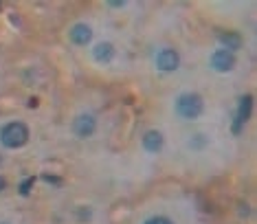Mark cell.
<instances>
[{"instance_id":"obj_1","label":"cell","mask_w":257,"mask_h":224,"mask_svg":"<svg viewBox=\"0 0 257 224\" xmlns=\"http://www.w3.org/2000/svg\"><path fill=\"white\" fill-rule=\"evenodd\" d=\"M0 141L9 150H18V147H22L29 141V128L20 121L7 123V126L0 130Z\"/></svg>"},{"instance_id":"obj_2","label":"cell","mask_w":257,"mask_h":224,"mask_svg":"<svg viewBox=\"0 0 257 224\" xmlns=\"http://www.w3.org/2000/svg\"><path fill=\"white\" fill-rule=\"evenodd\" d=\"M204 101L198 92H185L176 99V112L183 119H196V117L202 115Z\"/></svg>"},{"instance_id":"obj_3","label":"cell","mask_w":257,"mask_h":224,"mask_svg":"<svg viewBox=\"0 0 257 224\" xmlns=\"http://www.w3.org/2000/svg\"><path fill=\"white\" fill-rule=\"evenodd\" d=\"M211 66L218 70V73H229V70H233V66H235V55L226 49L215 51L211 55Z\"/></svg>"},{"instance_id":"obj_4","label":"cell","mask_w":257,"mask_h":224,"mask_svg":"<svg viewBox=\"0 0 257 224\" xmlns=\"http://www.w3.org/2000/svg\"><path fill=\"white\" fill-rule=\"evenodd\" d=\"M250 108H253V97H250V95H244L242 99H239V110H237L235 119H233V132H235V134L242 132L244 123L248 121V117H250Z\"/></svg>"},{"instance_id":"obj_5","label":"cell","mask_w":257,"mask_h":224,"mask_svg":"<svg viewBox=\"0 0 257 224\" xmlns=\"http://www.w3.org/2000/svg\"><path fill=\"white\" fill-rule=\"evenodd\" d=\"M95 128H97V121H95V117L92 115H79L77 119L73 121V132L77 134L79 139L90 137V134L95 132Z\"/></svg>"},{"instance_id":"obj_6","label":"cell","mask_w":257,"mask_h":224,"mask_svg":"<svg viewBox=\"0 0 257 224\" xmlns=\"http://www.w3.org/2000/svg\"><path fill=\"white\" fill-rule=\"evenodd\" d=\"M178 53L174 49H163L159 55H156V66L161 70H165V73H172V70L178 68Z\"/></svg>"},{"instance_id":"obj_7","label":"cell","mask_w":257,"mask_h":224,"mask_svg":"<svg viewBox=\"0 0 257 224\" xmlns=\"http://www.w3.org/2000/svg\"><path fill=\"white\" fill-rule=\"evenodd\" d=\"M130 217H132V209L127 202L112 204V209H110V222L112 224H125V222H130Z\"/></svg>"},{"instance_id":"obj_8","label":"cell","mask_w":257,"mask_h":224,"mask_svg":"<svg viewBox=\"0 0 257 224\" xmlns=\"http://www.w3.org/2000/svg\"><path fill=\"white\" fill-rule=\"evenodd\" d=\"M90 38H92V31H90L88 25H75L71 29V40H73L75 44L86 46V44L90 42Z\"/></svg>"},{"instance_id":"obj_9","label":"cell","mask_w":257,"mask_h":224,"mask_svg":"<svg viewBox=\"0 0 257 224\" xmlns=\"http://www.w3.org/2000/svg\"><path fill=\"white\" fill-rule=\"evenodd\" d=\"M143 147L152 154H156V152L163 150V134L156 132V130H150L148 134L143 137Z\"/></svg>"},{"instance_id":"obj_10","label":"cell","mask_w":257,"mask_h":224,"mask_svg":"<svg viewBox=\"0 0 257 224\" xmlns=\"http://www.w3.org/2000/svg\"><path fill=\"white\" fill-rule=\"evenodd\" d=\"M92 57L99 62V64H108L110 60L114 57V46L110 44V42H101V44H97L95 49H92Z\"/></svg>"},{"instance_id":"obj_11","label":"cell","mask_w":257,"mask_h":224,"mask_svg":"<svg viewBox=\"0 0 257 224\" xmlns=\"http://www.w3.org/2000/svg\"><path fill=\"white\" fill-rule=\"evenodd\" d=\"M218 38H220V42L224 44V49H226V51H231V53H233V51H237L239 46H242V40H239V35H237V33H233V31H224V33H220Z\"/></svg>"},{"instance_id":"obj_12","label":"cell","mask_w":257,"mask_h":224,"mask_svg":"<svg viewBox=\"0 0 257 224\" xmlns=\"http://www.w3.org/2000/svg\"><path fill=\"white\" fill-rule=\"evenodd\" d=\"M36 185V176H31V178H27L25 182L20 185V193L22 196H29V191H31V187Z\"/></svg>"},{"instance_id":"obj_13","label":"cell","mask_w":257,"mask_h":224,"mask_svg":"<svg viewBox=\"0 0 257 224\" xmlns=\"http://www.w3.org/2000/svg\"><path fill=\"white\" fill-rule=\"evenodd\" d=\"M145 224H174V222L167 220V217H163V215H156V217H150V220H145Z\"/></svg>"},{"instance_id":"obj_14","label":"cell","mask_w":257,"mask_h":224,"mask_svg":"<svg viewBox=\"0 0 257 224\" xmlns=\"http://www.w3.org/2000/svg\"><path fill=\"white\" fill-rule=\"evenodd\" d=\"M29 108H38V99H29Z\"/></svg>"},{"instance_id":"obj_15","label":"cell","mask_w":257,"mask_h":224,"mask_svg":"<svg viewBox=\"0 0 257 224\" xmlns=\"http://www.w3.org/2000/svg\"><path fill=\"white\" fill-rule=\"evenodd\" d=\"M5 187H7V182H5V178H0V191H5Z\"/></svg>"},{"instance_id":"obj_16","label":"cell","mask_w":257,"mask_h":224,"mask_svg":"<svg viewBox=\"0 0 257 224\" xmlns=\"http://www.w3.org/2000/svg\"><path fill=\"white\" fill-rule=\"evenodd\" d=\"M0 161H3V158H0Z\"/></svg>"}]
</instances>
